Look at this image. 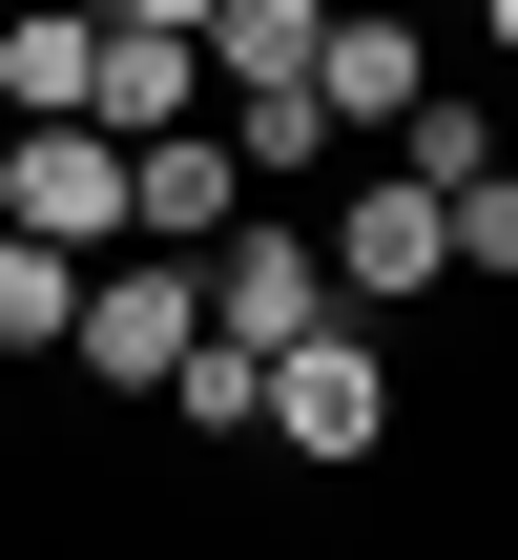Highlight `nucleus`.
Segmentation results:
<instances>
[{"instance_id": "4", "label": "nucleus", "mask_w": 518, "mask_h": 560, "mask_svg": "<svg viewBox=\"0 0 518 560\" xmlns=\"http://www.w3.org/2000/svg\"><path fill=\"white\" fill-rule=\"evenodd\" d=\"M187 291H208V332H228V353H270V332H311V312H332V249H311V229H249V208H228V229L187 249Z\"/></svg>"}, {"instance_id": "12", "label": "nucleus", "mask_w": 518, "mask_h": 560, "mask_svg": "<svg viewBox=\"0 0 518 560\" xmlns=\"http://www.w3.org/2000/svg\"><path fill=\"white\" fill-rule=\"evenodd\" d=\"M62 312H83V249H42V229H0V353H21V374L62 353Z\"/></svg>"}, {"instance_id": "2", "label": "nucleus", "mask_w": 518, "mask_h": 560, "mask_svg": "<svg viewBox=\"0 0 518 560\" xmlns=\"http://www.w3.org/2000/svg\"><path fill=\"white\" fill-rule=\"evenodd\" d=\"M208 332V291H187V249H83V312H62V374H104V395H166V353Z\"/></svg>"}, {"instance_id": "8", "label": "nucleus", "mask_w": 518, "mask_h": 560, "mask_svg": "<svg viewBox=\"0 0 518 560\" xmlns=\"http://www.w3.org/2000/svg\"><path fill=\"white\" fill-rule=\"evenodd\" d=\"M415 83H436V42H415L395 0H332V42H311V104H332V125H395Z\"/></svg>"}, {"instance_id": "15", "label": "nucleus", "mask_w": 518, "mask_h": 560, "mask_svg": "<svg viewBox=\"0 0 518 560\" xmlns=\"http://www.w3.org/2000/svg\"><path fill=\"white\" fill-rule=\"evenodd\" d=\"M436 229H457V270H518V145L478 166V187H436Z\"/></svg>"}, {"instance_id": "5", "label": "nucleus", "mask_w": 518, "mask_h": 560, "mask_svg": "<svg viewBox=\"0 0 518 560\" xmlns=\"http://www.w3.org/2000/svg\"><path fill=\"white\" fill-rule=\"evenodd\" d=\"M311 249H332V312H395V291H436V270H457V229H436V187H415V166H374Z\"/></svg>"}, {"instance_id": "11", "label": "nucleus", "mask_w": 518, "mask_h": 560, "mask_svg": "<svg viewBox=\"0 0 518 560\" xmlns=\"http://www.w3.org/2000/svg\"><path fill=\"white\" fill-rule=\"evenodd\" d=\"M187 42H208V83H311V42H332V0H208Z\"/></svg>"}, {"instance_id": "6", "label": "nucleus", "mask_w": 518, "mask_h": 560, "mask_svg": "<svg viewBox=\"0 0 518 560\" xmlns=\"http://www.w3.org/2000/svg\"><path fill=\"white\" fill-rule=\"evenodd\" d=\"M228 208H249V166H228V125H208V104L125 145V249H208Z\"/></svg>"}, {"instance_id": "1", "label": "nucleus", "mask_w": 518, "mask_h": 560, "mask_svg": "<svg viewBox=\"0 0 518 560\" xmlns=\"http://www.w3.org/2000/svg\"><path fill=\"white\" fill-rule=\"evenodd\" d=\"M249 436H291V457H374V436H395V353H374V312H311V332H270V395H249Z\"/></svg>"}, {"instance_id": "10", "label": "nucleus", "mask_w": 518, "mask_h": 560, "mask_svg": "<svg viewBox=\"0 0 518 560\" xmlns=\"http://www.w3.org/2000/svg\"><path fill=\"white\" fill-rule=\"evenodd\" d=\"M208 125H228V166H249V187L332 166V104H311V83H208Z\"/></svg>"}, {"instance_id": "16", "label": "nucleus", "mask_w": 518, "mask_h": 560, "mask_svg": "<svg viewBox=\"0 0 518 560\" xmlns=\"http://www.w3.org/2000/svg\"><path fill=\"white\" fill-rule=\"evenodd\" d=\"M478 21H498V62H518V0H478Z\"/></svg>"}, {"instance_id": "7", "label": "nucleus", "mask_w": 518, "mask_h": 560, "mask_svg": "<svg viewBox=\"0 0 518 560\" xmlns=\"http://www.w3.org/2000/svg\"><path fill=\"white\" fill-rule=\"evenodd\" d=\"M187 104H208V42H187V21H104L83 125H104V145H145V125H187Z\"/></svg>"}, {"instance_id": "14", "label": "nucleus", "mask_w": 518, "mask_h": 560, "mask_svg": "<svg viewBox=\"0 0 518 560\" xmlns=\"http://www.w3.org/2000/svg\"><path fill=\"white\" fill-rule=\"evenodd\" d=\"M249 395H270V353H228V332L166 353V416H187V436H249Z\"/></svg>"}, {"instance_id": "3", "label": "nucleus", "mask_w": 518, "mask_h": 560, "mask_svg": "<svg viewBox=\"0 0 518 560\" xmlns=\"http://www.w3.org/2000/svg\"><path fill=\"white\" fill-rule=\"evenodd\" d=\"M0 229L125 249V145H104V125H0Z\"/></svg>"}, {"instance_id": "9", "label": "nucleus", "mask_w": 518, "mask_h": 560, "mask_svg": "<svg viewBox=\"0 0 518 560\" xmlns=\"http://www.w3.org/2000/svg\"><path fill=\"white\" fill-rule=\"evenodd\" d=\"M83 62H104V21L83 0H21L0 21V125H83Z\"/></svg>"}, {"instance_id": "13", "label": "nucleus", "mask_w": 518, "mask_h": 560, "mask_svg": "<svg viewBox=\"0 0 518 560\" xmlns=\"http://www.w3.org/2000/svg\"><path fill=\"white\" fill-rule=\"evenodd\" d=\"M395 166H415V187H478V166H498V125H478L457 83H415V104H395Z\"/></svg>"}]
</instances>
